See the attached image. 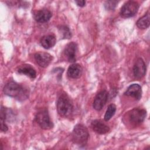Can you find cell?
I'll return each instance as SVG.
<instances>
[{
	"label": "cell",
	"instance_id": "1",
	"mask_svg": "<svg viewBox=\"0 0 150 150\" xmlns=\"http://www.w3.org/2000/svg\"><path fill=\"white\" fill-rule=\"evenodd\" d=\"M3 91L6 96L15 98L19 101H23L29 96L28 89L13 81L7 83L4 87Z\"/></svg>",
	"mask_w": 150,
	"mask_h": 150
},
{
	"label": "cell",
	"instance_id": "2",
	"mask_svg": "<svg viewBox=\"0 0 150 150\" xmlns=\"http://www.w3.org/2000/svg\"><path fill=\"white\" fill-rule=\"evenodd\" d=\"M146 115V111L143 108H134L128 111L124 115V122H127V124L135 127L144 122Z\"/></svg>",
	"mask_w": 150,
	"mask_h": 150
},
{
	"label": "cell",
	"instance_id": "3",
	"mask_svg": "<svg viewBox=\"0 0 150 150\" xmlns=\"http://www.w3.org/2000/svg\"><path fill=\"white\" fill-rule=\"evenodd\" d=\"M89 138V133L87 128L81 124L76 125L71 133L72 141L80 146L86 145Z\"/></svg>",
	"mask_w": 150,
	"mask_h": 150
},
{
	"label": "cell",
	"instance_id": "4",
	"mask_svg": "<svg viewBox=\"0 0 150 150\" xmlns=\"http://www.w3.org/2000/svg\"><path fill=\"white\" fill-rule=\"evenodd\" d=\"M56 108L58 114L62 117H69L73 111V106L69 96L63 93L59 94L57 102Z\"/></svg>",
	"mask_w": 150,
	"mask_h": 150
},
{
	"label": "cell",
	"instance_id": "5",
	"mask_svg": "<svg viewBox=\"0 0 150 150\" xmlns=\"http://www.w3.org/2000/svg\"><path fill=\"white\" fill-rule=\"evenodd\" d=\"M35 120L39 125L43 129H49L53 127V124L50 120L48 111L46 108L40 110L36 114Z\"/></svg>",
	"mask_w": 150,
	"mask_h": 150
},
{
	"label": "cell",
	"instance_id": "6",
	"mask_svg": "<svg viewBox=\"0 0 150 150\" xmlns=\"http://www.w3.org/2000/svg\"><path fill=\"white\" fill-rule=\"evenodd\" d=\"M139 4L133 1H129L125 2L121 7L120 15L123 18H130L134 16L138 12Z\"/></svg>",
	"mask_w": 150,
	"mask_h": 150
},
{
	"label": "cell",
	"instance_id": "7",
	"mask_svg": "<svg viewBox=\"0 0 150 150\" xmlns=\"http://www.w3.org/2000/svg\"><path fill=\"white\" fill-rule=\"evenodd\" d=\"M77 52V43L74 42H71L66 45L63 50V54L68 62L74 63L76 60Z\"/></svg>",
	"mask_w": 150,
	"mask_h": 150
},
{
	"label": "cell",
	"instance_id": "8",
	"mask_svg": "<svg viewBox=\"0 0 150 150\" xmlns=\"http://www.w3.org/2000/svg\"><path fill=\"white\" fill-rule=\"evenodd\" d=\"M108 97V93L105 90H103L100 91L95 97L93 107V108L97 110H101L103 107L106 104Z\"/></svg>",
	"mask_w": 150,
	"mask_h": 150
},
{
	"label": "cell",
	"instance_id": "9",
	"mask_svg": "<svg viewBox=\"0 0 150 150\" xmlns=\"http://www.w3.org/2000/svg\"><path fill=\"white\" fill-rule=\"evenodd\" d=\"M35 60L36 63L41 67H46L52 62V56L46 52H38L34 55Z\"/></svg>",
	"mask_w": 150,
	"mask_h": 150
},
{
	"label": "cell",
	"instance_id": "10",
	"mask_svg": "<svg viewBox=\"0 0 150 150\" xmlns=\"http://www.w3.org/2000/svg\"><path fill=\"white\" fill-rule=\"evenodd\" d=\"M133 74L137 79H142L146 73V66L141 58H138L134 64L132 69Z\"/></svg>",
	"mask_w": 150,
	"mask_h": 150
},
{
	"label": "cell",
	"instance_id": "11",
	"mask_svg": "<svg viewBox=\"0 0 150 150\" xmlns=\"http://www.w3.org/2000/svg\"><path fill=\"white\" fill-rule=\"evenodd\" d=\"M52 16V12L47 9H43L36 11L33 14L35 20L39 23L47 22L50 20Z\"/></svg>",
	"mask_w": 150,
	"mask_h": 150
},
{
	"label": "cell",
	"instance_id": "12",
	"mask_svg": "<svg viewBox=\"0 0 150 150\" xmlns=\"http://www.w3.org/2000/svg\"><path fill=\"white\" fill-rule=\"evenodd\" d=\"M124 95L134 97L136 100H139L142 96L141 87L138 84H132L127 88Z\"/></svg>",
	"mask_w": 150,
	"mask_h": 150
},
{
	"label": "cell",
	"instance_id": "13",
	"mask_svg": "<svg viewBox=\"0 0 150 150\" xmlns=\"http://www.w3.org/2000/svg\"><path fill=\"white\" fill-rule=\"evenodd\" d=\"M93 130L99 134H105L110 131V128L100 120H95L91 123Z\"/></svg>",
	"mask_w": 150,
	"mask_h": 150
},
{
	"label": "cell",
	"instance_id": "14",
	"mask_svg": "<svg viewBox=\"0 0 150 150\" xmlns=\"http://www.w3.org/2000/svg\"><path fill=\"white\" fill-rule=\"evenodd\" d=\"M83 73L81 66L77 63H73L70 65L67 71V76L71 79H78L81 77Z\"/></svg>",
	"mask_w": 150,
	"mask_h": 150
},
{
	"label": "cell",
	"instance_id": "15",
	"mask_svg": "<svg viewBox=\"0 0 150 150\" xmlns=\"http://www.w3.org/2000/svg\"><path fill=\"white\" fill-rule=\"evenodd\" d=\"M19 74H25L31 79H35L36 77V71L35 69L30 64H25L21 65L17 70Z\"/></svg>",
	"mask_w": 150,
	"mask_h": 150
},
{
	"label": "cell",
	"instance_id": "16",
	"mask_svg": "<svg viewBox=\"0 0 150 150\" xmlns=\"http://www.w3.org/2000/svg\"><path fill=\"white\" fill-rule=\"evenodd\" d=\"M40 43L43 48L49 49L55 45L56 43V39L55 36L53 35H47L43 36L41 38Z\"/></svg>",
	"mask_w": 150,
	"mask_h": 150
},
{
	"label": "cell",
	"instance_id": "17",
	"mask_svg": "<svg viewBox=\"0 0 150 150\" xmlns=\"http://www.w3.org/2000/svg\"><path fill=\"white\" fill-rule=\"evenodd\" d=\"M150 23V16L149 12L148 11L145 15L140 18L137 22V26L141 29H146L149 27Z\"/></svg>",
	"mask_w": 150,
	"mask_h": 150
},
{
	"label": "cell",
	"instance_id": "18",
	"mask_svg": "<svg viewBox=\"0 0 150 150\" xmlns=\"http://www.w3.org/2000/svg\"><path fill=\"white\" fill-rule=\"evenodd\" d=\"M116 111V106L114 104H110L107 109V111L104 115V120L107 121L110 120L112 116L115 114Z\"/></svg>",
	"mask_w": 150,
	"mask_h": 150
},
{
	"label": "cell",
	"instance_id": "19",
	"mask_svg": "<svg viewBox=\"0 0 150 150\" xmlns=\"http://www.w3.org/2000/svg\"><path fill=\"white\" fill-rule=\"evenodd\" d=\"M59 32L62 34L63 39H70L71 37V33L69 28L64 25H62L59 27Z\"/></svg>",
	"mask_w": 150,
	"mask_h": 150
},
{
	"label": "cell",
	"instance_id": "20",
	"mask_svg": "<svg viewBox=\"0 0 150 150\" xmlns=\"http://www.w3.org/2000/svg\"><path fill=\"white\" fill-rule=\"evenodd\" d=\"M117 4L118 1H107L104 4V7L108 11L114 10Z\"/></svg>",
	"mask_w": 150,
	"mask_h": 150
},
{
	"label": "cell",
	"instance_id": "21",
	"mask_svg": "<svg viewBox=\"0 0 150 150\" xmlns=\"http://www.w3.org/2000/svg\"><path fill=\"white\" fill-rule=\"evenodd\" d=\"M1 130L2 132H6L8 130V128L7 125L5 124V121H1Z\"/></svg>",
	"mask_w": 150,
	"mask_h": 150
},
{
	"label": "cell",
	"instance_id": "22",
	"mask_svg": "<svg viewBox=\"0 0 150 150\" xmlns=\"http://www.w3.org/2000/svg\"><path fill=\"white\" fill-rule=\"evenodd\" d=\"M75 2L77 6H80V7L84 6L85 4H86L85 1H75Z\"/></svg>",
	"mask_w": 150,
	"mask_h": 150
}]
</instances>
